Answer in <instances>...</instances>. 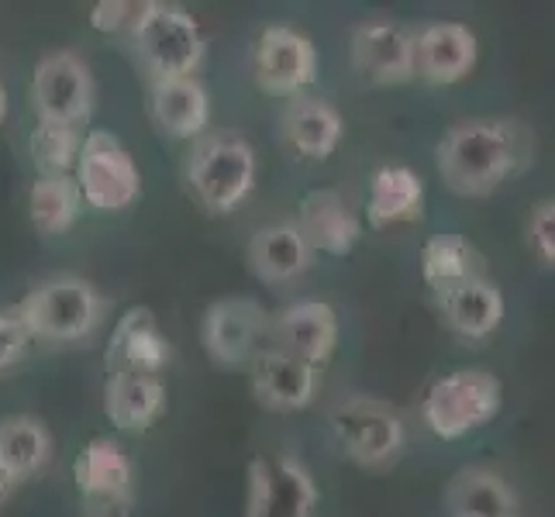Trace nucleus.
Returning a JSON list of instances; mask_svg holds the SVG:
<instances>
[{
	"label": "nucleus",
	"instance_id": "obj_1",
	"mask_svg": "<svg viewBox=\"0 0 555 517\" xmlns=\"http://www.w3.org/2000/svg\"><path fill=\"white\" fill-rule=\"evenodd\" d=\"M531 163L528 128L507 118L459 121L438 142V172L459 197H490Z\"/></svg>",
	"mask_w": 555,
	"mask_h": 517
},
{
	"label": "nucleus",
	"instance_id": "obj_2",
	"mask_svg": "<svg viewBox=\"0 0 555 517\" xmlns=\"http://www.w3.org/2000/svg\"><path fill=\"white\" fill-rule=\"evenodd\" d=\"M31 341H83L104 324L107 300L93 283L80 276H55L38 283L14 308Z\"/></svg>",
	"mask_w": 555,
	"mask_h": 517
},
{
	"label": "nucleus",
	"instance_id": "obj_3",
	"mask_svg": "<svg viewBox=\"0 0 555 517\" xmlns=\"http://www.w3.org/2000/svg\"><path fill=\"white\" fill-rule=\"evenodd\" d=\"M256 148L235 131H210L186 159V186L210 215H232L256 190Z\"/></svg>",
	"mask_w": 555,
	"mask_h": 517
},
{
	"label": "nucleus",
	"instance_id": "obj_4",
	"mask_svg": "<svg viewBox=\"0 0 555 517\" xmlns=\"http://www.w3.org/2000/svg\"><path fill=\"white\" fill-rule=\"evenodd\" d=\"M501 404H504V387L493 373L455 370L428 390L425 404H421V417H425V425L435 438L459 442V438L490 425L501 414Z\"/></svg>",
	"mask_w": 555,
	"mask_h": 517
},
{
	"label": "nucleus",
	"instance_id": "obj_5",
	"mask_svg": "<svg viewBox=\"0 0 555 517\" xmlns=\"http://www.w3.org/2000/svg\"><path fill=\"white\" fill-rule=\"evenodd\" d=\"M131 49H135L152 83V80L194 76L204 63L207 42L194 14L183 11L180 4H159V0H152L142 28L131 35Z\"/></svg>",
	"mask_w": 555,
	"mask_h": 517
},
{
	"label": "nucleus",
	"instance_id": "obj_6",
	"mask_svg": "<svg viewBox=\"0 0 555 517\" xmlns=\"http://www.w3.org/2000/svg\"><path fill=\"white\" fill-rule=\"evenodd\" d=\"M328 425L341 455L366 469L390 466L408 442L404 417L379 397H346L332 411Z\"/></svg>",
	"mask_w": 555,
	"mask_h": 517
},
{
	"label": "nucleus",
	"instance_id": "obj_7",
	"mask_svg": "<svg viewBox=\"0 0 555 517\" xmlns=\"http://www.w3.org/2000/svg\"><path fill=\"white\" fill-rule=\"evenodd\" d=\"M76 186L87 207L104 210V215H118L128 210L142 197V172L131 159V152L107 135V131H90L80 145V159H76Z\"/></svg>",
	"mask_w": 555,
	"mask_h": 517
},
{
	"label": "nucleus",
	"instance_id": "obj_8",
	"mask_svg": "<svg viewBox=\"0 0 555 517\" xmlns=\"http://www.w3.org/2000/svg\"><path fill=\"white\" fill-rule=\"evenodd\" d=\"M245 517H314L318 483L291 452L256 455L245 473Z\"/></svg>",
	"mask_w": 555,
	"mask_h": 517
},
{
	"label": "nucleus",
	"instance_id": "obj_9",
	"mask_svg": "<svg viewBox=\"0 0 555 517\" xmlns=\"http://www.w3.org/2000/svg\"><path fill=\"white\" fill-rule=\"evenodd\" d=\"M98 87H93L90 66L69 49H55L42 55L31 73V107L38 121L80 128L90 111Z\"/></svg>",
	"mask_w": 555,
	"mask_h": 517
},
{
	"label": "nucleus",
	"instance_id": "obj_10",
	"mask_svg": "<svg viewBox=\"0 0 555 517\" xmlns=\"http://www.w3.org/2000/svg\"><path fill=\"white\" fill-rule=\"evenodd\" d=\"M273 318L253 297H224L204 314V349L228 370L253 366L262 349H270Z\"/></svg>",
	"mask_w": 555,
	"mask_h": 517
},
{
	"label": "nucleus",
	"instance_id": "obj_11",
	"mask_svg": "<svg viewBox=\"0 0 555 517\" xmlns=\"http://www.w3.org/2000/svg\"><path fill=\"white\" fill-rule=\"evenodd\" d=\"M90 517H128L135 507V466L114 438H90L73 463Z\"/></svg>",
	"mask_w": 555,
	"mask_h": 517
},
{
	"label": "nucleus",
	"instance_id": "obj_12",
	"mask_svg": "<svg viewBox=\"0 0 555 517\" xmlns=\"http://www.w3.org/2000/svg\"><path fill=\"white\" fill-rule=\"evenodd\" d=\"M256 83L276 98H297L318 80V52L311 38L291 25H270L256 42Z\"/></svg>",
	"mask_w": 555,
	"mask_h": 517
},
{
	"label": "nucleus",
	"instance_id": "obj_13",
	"mask_svg": "<svg viewBox=\"0 0 555 517\" xmlns=\"http://www.w3.org/2000/svg\"><path fill=\"white\" fill-rule=\"evenodd\" d=\"M352 66L376 87H400L414 76V35L390 17H366L352 31Z\"/></svg>",
	"mask_w": 555,
	"mask_h": 517
},
{
	"label": "nucleus",
	"instance_id": "obj_14",
	"mask_svg": "<svg viewBox=\"0 0 555 517\" xmlns=\"http://www.w3.org/2000/svg\"><path fill=\"white\" fill-rule=\"evenodd\" d=\"M270 345L321 370L338 349V314L324 300H300L273 318Z\"/></svg>",
	"mask_w": 555,
	"mask_h": 517
},
{
	"label": "nucleus",
	"instance_id": "obj_15",
	"mask_svg": "<svg viewBox=\"0 0 555 517\" xmlns=\"http://www.w3.org/2000/svg\"><path fill=\"white\" fill-rule=\"evenodd\" d=\"M476 35L459 22H431L414 35V76L435 87L466 80L476 66Z\"/></svg>",
	"mask_w": 555,
	"mask_h": 517
},
{
	"label": "nucleus",
	"instance_id": "obj_16",
	"mask_svg": "<svg viewBox=\"0 0 555 517\" xmlns=\"http://www.w3.org/2000/svg\"><path fill=\"white\" fill-rule=\"evenodd\" d=\"M248 379H253V393L259 404L276 414L304 411L318 397V370L280 352L276 345L256 356V362L248 366Z\"/></svg>",
	"mask_w": 555,
	"mask_h": 517
},
{
	"label": "nucleus",
	"instance_id": "obj_17",
	"mask_svg": "<svg viewBox=\"0 0 555 517\" xmlns=\"http://www.w3.org/2000/svg\"><path fill=\"white\" fill-rule=\"evenodd\" d=\"M107 373H135V376H159L166 373L169 338L163 335L156 314L149 308H131L118 318L107 345Z\"/></svg>",
	"mask_w": 555,
	"mask_h": 517
},
{
	"label": "nucleus",
	"instance_id": "obj_18",
	"mask_svg": "<svg viewBox=\"0 0 555 517\" xmlns=\"http://www.w3.org/2000/svg\"><path fill=\"white\" fill-rule=\"evenodd\" d=\"M341 135H346V121L321 98L297 93L280 114V139L304 163H324L338 148Z\"/></svg>",
	"mask_w": 555,
	"mask_h": 517
},
{
	"label": "nucleus",
	"instance_id": "obj_19",
	"mask_svg": "<svg viewBox=\"0 0 555 517\" xmlns=\"http://www.w3.org/2000/svg\"><path fill=\"white\" fill-rule=\"evenodd\" d=\"M311 253L324 256H349L362 238V224L356 207L338 190H311L300 201V215L294 221Z\"/></svg>",
	"mask_w": 555,
	"mask_h": 517
},
{
	"label": "nucleus",
	"instance_id": "obj_20",
	"mask_svg": "<svg viewBox=\"0 0 555 517\" xmlns=\"http://www.w3.org/2000/svg\"><path fill=\"white\" fill-rule=\"evenodd\" d=\"M149 118L166 139H197L210 121V98L197 76L149 83Z\"/></svg>",
	"mask_w": 555,
	"mask_h": 517
},
{
	"label": "nucleus",
	"instance_id": "obj_21",
	"mask_svg": "<svg viewBox=\"0 0 555 517\" xmlns=\"http://www.w3.org/2000/svg\"><path fill=\"white\" fill-rule=\"evenodd\" d=\"M311 262H314V253H311V245L304 242L300 228L294 221L266 224L253 235V242H248V266H253V273L270 286L300 280L311 270Z\"/></svg>",
	"mask_w": 555,
	"mask_h": 517
},
{
	"label": "nucleus",
	"instance_id": "obj_22",
	"mask_svg": "<svg viewBox=\"0 0 555 517\" xmlns=\"http://www.w3.org/2000/svg\"><path fill=\"white\" fill-rule=\"evenodd\" d=\"M166 411V387L159 376L111 373L104 383V414L118 431L142 435Z\"/></svg>",
	"mask_w": 555,
	"mask_h": 517
},
{
	"label": "nucleus",
	"instance_id": "obj_23",
	"mask_svg": "<svg viewBox=\"0 0 555 517\" xmlns=\"http://www.w3.org/2000/svg\"><path fill=\"white\" fill-rule=\"evenodd\" d=\"M425 215V183L408 166H379L370 180L366 218L373 228L414 224Z\"/></svg>",
	"mask_w": 555,
	"mask_h": 517
},
{
	"label": "nucleus",
	"instance_id": "obj_24",
	"mask_svg": "<svg viewBox=\"0 0 555 517\" xmlns=\"http://www.w3.org/2000/svg\"><path fill=\"white\" fill-rule=\"evenodd\" d=\"M438 303H442L449 328L469 341L490 338L504 321V294H501V286L490 283L487 276L455 286L452 294L438 297Z\"/></svg>",
	"mask_w": 555,
	"mask_h": 517
},
{
	"label": "nucleus",
	"instance_id": "obj_25",
	"mask_svg": "<svg viewBox=\"0 0 555 517\" xmlns=\"http://www.w3.org/2000/svg\"><path fill=\"white\" fill-rule=\"evenodd\" d=\"M446 504L452 517H521L518 496L504 483V476L483 466L459 469L449 480Z\"/></svg>",
	"mask_w": 555,
	"mask_h": 517
},
{
	"label": "nucleus",
	"instance_id": "obj_26",
	"mask_svg": "<svg viewBox=\"0 0 555 517\" xmlns=\"http://www.w3.org/2000/svg\"><path fill=\"white\" fill-rule=\"evenodd\" d=\"M52 463V435L38 417L14 414L0 421V466L14 483H25Z\"/></svg>",
	"mask_w": 555,
	"mask_h": 517
},
{
	"label": "nucleus",
	"instance_id": "obj_27",
	"mask_svg": "<svg viewBox=\"0 0 555 517\" xmlns=\"http://www.w3.org/2000/svg\"><path fill=\"white\" fill-rule=\"evenodd\" d=\"M421 276L435 290V297H446L455 286L480 280L487 273H483V256L476 253L473 242L459 235H435L421 248Z\"/></svg>",
	"mask_w": 555,
	"mask_h": 517
},
{
	"label": "nucleus",
	"instance_id": "obj_28",
	"mask_svg": "<svg viewBox=\"0 0 555 517\" xmlns=\"http://www.w3.org/2000/svg\"><path fill=\"white\" fill-rule=\"evenodd\" d=\"M83 210L73 177H38L28 190V215L42 235H66Z\"/></svg>",
	"mask_w": 555,
	"mask_h": 517
},
{
	"label": "nucleus",
	"instance_id": "obj_29",
	"mask_svg": "<svg viewBox=\"0 0 555 517\" xmlns=\"http://www.w3.org/2000/svg\"><path fill=\"white\" fill-rule=\"evenodd\" d=\"M80 145H83L80 128L49 125V121H38L28 139L31 163L38 166L42 177H69L76 169V159H80Z\"/></svg>",
	"mask_w": 555,
	"mask_h": 517
},
{
	"label": "nucleus",
	"instance_id": "obj_30",
	"mask_svg": "<svg viewBox=\"0 0 555 517\" xmlns=\"http://www.w3.org/2000/svg\"><path fill=\"white\" fill-rule=\"evenodd\" d=\"M152 8V0H101L90 8V28L101 35H121L131 42L145 22V14Z\"/></svg>",
	"mask_w": 555,
	"mask_h": 517
},
{
	"label": "nucleus",
	"instance_id": "obj_31",
	"mask_svg": "<svg viewBox=\"0 0 555 517\" xmlns=\"http://www.w3.org/2000/svg\"><path fill=\"white\" fill-rule=\"evenodd\" d=\"M528 248L542 266H555V201L534 204L528 218Z\"/></svg>",
	"mask_w": 555,
	"mask_h": 517
},
{
	"label": "nucleus",
	"instance_id": "obj_32",
	"mask_svg": "<svg viewBox=\"0 0 555 517\" xmlns=\"http://www.w3.org/2000/svg\"><path fill=\"white\" fill-rule=\"evenodd\" d=\"M31 349V338L25 332V324L17 321L14 311H0V373L14 370L17 362H25Z\"/></svg>",
	"mask_w": 555,
	"mask_h": 517
},
{
	"label": "nucleus",
	"instance_id": "obj_33",
	"mask_svg": "<svg viewBox=\"0 0 555 517\" xmlns=\"http://www.w3.org/2000/svg\"><path fill=\"white\" fill-rule=\"evenodd\" d=\"M17 483L11 480V476H8V469L4 466H0V504H4L8 501V496H11V490H14Z\"/></svg>",
	"mask_w": 555,
	"mask_h": 517
},
{
	"label": "nucleus",
	"instance_id": "obj_34",
	"mask_svg": "<svg viewBox=\"0 0 555 517\" xmlns=\"http://www.w3.org/2000/svg\"><path fill=\"white\" fill-rule=\"evenodd\" d=\"M4 114H8V90L0 87V121H4Z\"/></svg>",
	"mask_w": 555,
	"mask_h": 517
}]
</instances>
